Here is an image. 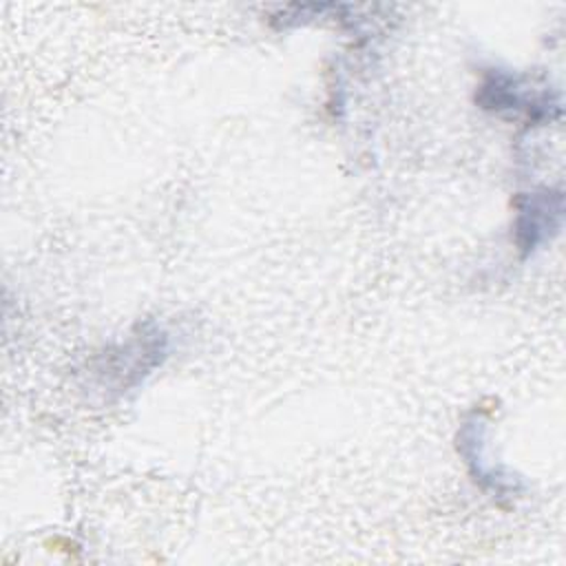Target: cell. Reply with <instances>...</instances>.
<instances>
[{"label": "cell", "instance_id": "obj_1", "mask_svg": "<svg viewBox=\"0 0 566 566\" xmlns=\"http://www.w3.org/2000/svg\"><path fill=\"white\" fill-rule=\"evenodd\" d=\"M564 219V195L559 188H539L517 199L515 214V248L520 256H533L546 241H551Z\"/></svg>", "mask_w": 566, "mask_h": 566}, {"label": "cell", "instance_id": "obj_2", "mask_svg": "<svg viewBox=\"0 0 566 566\" xmlns=\"http://www.w3.org/2000/svg\"><path fill=\"white\" fill-rule=\"evenodd\" d=\"M475 102L491 113H526L528 122H546L559 115V97L528 95L520 80L502 69H489L478 86Z\"/></svg>", "mask_w": 566, "mask_h": 566}, {"label": "cell", "instance_id": "obj_3", "mask_svg": "<svg viewBox=\"0 0 566 566\" xmlns=\"http://www.w3.org/2000/svg\"><path fill=\"white\" fill-rule=\"evenodd\" d=\"M458 451L462 453L473 480L482 489H486V491H491L500 497L517 493L522 489L520 480L511 478L506 471L486 462V458H484V420L469 418L460 427V431H458Z\"/></svg>", "mask_w": 566, "mask_h": 566}]
</instances>
